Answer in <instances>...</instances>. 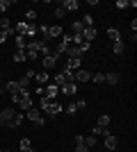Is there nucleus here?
I'll use <instances>...</instances> for the list:
<instances>
[{
	"mask_svg": "<svg viewBox=\"0 0 137 152\" xmlns=\"http://www.w3.org/2000/svg\"><path fill=\"white\" fill-rule=\"evenodd\" d=\"M32 80L37 82V86H46V82H48L50 77H48V73H46V70H39V73H34Z\"/></svg>",
	"mask_w": 137,
	"mask_h": 152,
	"instance_id": "nucleus-11",
	"label": "nucleus"
},
{
	"mask_svg": "<svg viewBox=\"0 0 137 152\" xmlns=\"http://www.w3.org/2000/svg\"><path fill=\"white\" fill-rule=\"evenodd\" d=\"M89 50V43L87 45H69L66 48V55H69V59H82V55Z\"/></svg>",
	"mask_w": 137,
	"mask_h": 152,
	"instance_id": "nucleus-3",
	"label": "nucleus"
},
{
	"mask_svg": "<svg viewBox=\"0 0 137 152\" xmlns=\"http://www.w3.org/2000/svg\"><path fill=\"white\" fill-rule=\"evenodd\" d=\"M14 5V0H0V14H7V9Z\"/></svg>",
	"mask_w": 137,
	"mask_h": 152,
	"instance_id": "nucleus-30",
	"label": "nucleus"
},
{
	"mask_svg": "<svg viewBox=\"0 0 137 152\" xmlns=\"http://www.w3.org/2000/svg\"><path fill=\"white\" fill-rule=\"evenodd\" d=\"M53 80H55V82H53V84H55V86H64V84H66V77L62 75V73H57V75L53 77Z\"/></svg>",
	"mask_w": 137,
	"mask_h": 152,
	"instance_id": "nucleus-32",
	"label": "nucleus"
},
{
	"mask_svg": "<svg viewBox=\"0 0 137 152\" xmlns=\"http://www.w3.org/2000/svg\"><path fill=\"white\" fill-rule=\"evenodd\" d=\"M117 145H119V141H117V136H114V134L105 136V148H107V150H117Z\"/></svg>",
	"mask_w": 137,
	"mask_h": 152,
	"instance_id": "nucleus-19",
	"label": "nucleus"
},
{
	"mask_svg": "<svg viewBox=\"0 0 137 152\" xmlns=\"http://www.w3.org/2000/svg\"><path fill=\"white\" fill-rule=\"evenodd\" d=\"M5 91H7V93H12V95H16L19 91H23V89H21L19 82H7V84H5Z\"/></svg>",
	"mask_w": 137,
	"mask_h": 152,
	"instance_id": "nucleus-18",
	"label": "nucleus"
},
{
	"mask_svg": "<svg viewBox=\"0 0 137 152\" xmlns=\"http://www.w3.org/2000/svg\"><path fill=\"white\" fill-rule=\"evenodd\" d=\"M107 37L112 39V43H117V41H121V32L117 27H107Z\"/></svg>",
	"mask_w": 137,
	"mask_h": 152,
	"instance_id": "nucleus-20",
	"label": "nucleus"
},
{
	"mask_svg": "<svg viewBox=\"0 0 137 152\" xmlns=\"http://www.w3.org/2000/svg\"><path fill=\"white\" fill-rule=\"evenodd\" d=\"M76 152H89V148L85 143H76Z\"/></svg>",
	"mask_w": 137,
	"mask_h": 152,
	"instance_id": "nucleus-40",
	"label": "nucleus"
},
{
	"mask_svg": "<svg viewBox=\"0 0 137 152\" xmlns=\"http://www.w3.org/2000/svg\"><path fill=\"white\" fill-rule=\"evenodd\" d=\"M55 16H57L59 20H62V18H64V16H66V12H64V7H62V5H59L57 9H55Z\"/></svg>",
	"mask_w": 137,
	"mask_h": 152,
	"instance_id": "nucleus-39",
	"label": "nucleus"
},
{
	"mask_svg": "<svg viewBox=\"0 0 137 152\" xmlns=\"http://www.w3.org/2000/svg\"><path fill=\"white\" fill-rule=\"evenodd\" d=\"M82 143H85L87 148H94V145H96V136H94V134H89V136H82Z\"/></svg>",
	"mask_w": 137,
	"mask_h": 152,
	"instance_id": "nucleus-27",
	"label": "nucleus"
},
{
	"mask_svg": "<svg viewBox=\"0 0 137 152\" xmlns=\"http://www.w3.org/2000/svg\"><path fill=\"white\" fill-rule=\"evenodd\" d=\"M82 25L85 27H94V16H91V14H85V16H82Z\"/></svg>",
	"mask_w": 137,
	"mask_h": 152,
	"instance_id": "nucleus-33",
	"label": "nucleus"
},
{
	"mask_svg": "<svg viewBox=\"0 0 137 152\" xmlns=\"http://www.w3.org/2000/svg\"><path fill=\"white\" fill-rule=\"evenodd\" d=\"M9 37H16L14 30H9V32H2V30H0V43H7V39H9Z\"/></svg>",
	"mask_w": 137,
	"mask_h": 152,
	"instance_id": "nucleus-34",
	"label": "nucleus"
},
{
	"mask_svg": "<svg viewBox=\"0 0 137 152\" xmlns=\"http://www.w3.org/2000/svg\"><path fill=\"white\" fill-rule=\"evenodd\" d=\"M117 9H126V7H128V0H117Z\"/></svg>",
	"mask_w": 137,
	"mask_h": 152,
	"instance_id": "nucleus-41",
	"label": "nucleus"
},
{
	"mask_svg": "<svg viewBox=\"0 0 137 152\" xmlns=\"http://www.w3.org/2000/svg\"><path fill=\"white\" fill-rule=\"evenodd\" d=\"M16 82L21 84V89H27V84L32 82V80H30V77H25V75H23V77H21V80H16Z\"/></svg>",
	"mask_w": 137,
	"mask_h": 152,
	"instance_id": "nucleus-36",
	"label": "nucleus"
},
{
	"mask_svg": "<svg viewBox=\"0 0 137 152\" xmlns=\"http://www.w3.org/2000/svg\"><path fill=\"white\" fill-rule=\"evenodd\" d=\"M105 84H110V86H117L119 84V73H105Z\"/></svg>",
	"mask_w": 137,
	"mask_h": 152,
	"instance_id": "nucleus-16",
	"label": "nucleus"
},
{
	"mask_svg": "<svg viewBox=\"0 0 137 152\" xmlns=\"http://www.w3.org/2000/svg\"><path fill=\"white\" fill-rule=\"evenodd\" d=\"M59 5L64 7V12H76V9L80 7V2L78 0H64V2H59Z\"/></svg>",
	"mask_w": 137,
	"mask_h": 152,
	"instance_id": "nucleus-14",
	"label": "nucleus"
},
{
	"mask_svg": "<svg viewBox=\"0 0 137 152\" xmlns=\"http://www.w3.org/2000/svg\"><path fill=\"white\" fill-rule=\"evenodd\" d=\"M96 125L98 127H107V125H110V116H107V114H101L96 118Z\"/></svg>",
	"mask_w": 137,
	"mask_h": 152,
	"instance_id": "nucleus-24",
	"label": "nucleus"
},
{
	"mask_svg": "<svg viewBox=\"0 0 137 152\" xmlns=\"http://www.w3.org/2000/svg\"><path fill=\"white\" fill-rule=\"evenodd\" d=\"M34 93H37V95L41 98V95H44V86H37V89H34Z\"/></svg>",
	"mask_w": 137,
	"mask_h": 152,
	"instance_id": "nucleus-42",
	"label": "nucleus"
},
{
	"mask_svg": "<svg viewBox=\"0 0 137 152\" xmlns=\"http://www.w3.org/2000/svg\"><path fill=\"white\" fill-rule=\"evenodd\" d=\"M14 45H16V50H25L27 48V39L21 37V34H16V37H14Z\"/></svg>",
	"mask_w": 137,
	"mask_h": 152,
	"instance_id": "nucleus-15",
	"label": "nucleus"
},
{
	"mask_svg": "<svg viewBox=\"0 0 137 152\" xmlns=\"http://www.w3.org/2000/svg\"><path fill=\"white\" fill-rule=\"evenodd\" d=\"M82 32H85L82 20H73V23H71V34H82Z\"/></svg>",
	"mask_w": 137,
	"mask_h": 152,
	"instance_id": "nucleus-22",
	"label": "nucleus"
},
{
	"mask_svg": "<svg viewBox=\"0 0 137 152\" xmlns=\"http://www.w3.org/2000/svg\"><path fill=\"white\" fill-rule=\"evenodd\" d=\"M0 152H7V150H2V148H0Z\"/></svg>",
	"mask_w": 137,
	"mask_h": 152,
	"instance_id": "nucleus-44",
	"label": "nucleus"
},
{
	"mask_svg": "<svg viewBox=\"0 0 137 152\" xmlns=\"http://www.w3.org/2000/svg\"><path fill=\"white\" fill-rule=\"evenodd\" d=\"M41 111H44L46 116H59L62 114V111H64V107H62V104H59V102H48V104H46L44 109H41Z\"/></svg>",
	"mask_w": 137,
	"mask_h": 152,
	"instance_id": "nucleus-5",
	"label": "nucleus"
},
{
	"mask_svg": "<svg viewBox=\"0 0 137 152\" xmlns=\"http://www.w3.org/2000/svg\"><path fill=\"white\" fill-rule=\"evenodd\" d=\"M59 91H62L64 95H76L78 93V84L76 82H66L64 86H59Z\"/></svg>",
	"mask_w": 137,
	"mask_h": 152,
	"instance_id": "nucleus-9",
	"label": "nucleus"
},
{
	"mask_svg": "<svg viewBox=\"0 0 137 152\" xmlns=\"http://www.w3.org/2000/svg\"><path fill=\"white\" fill-rule=\"evenodd\" d=\"M64 111H66V114H76V111H78V104L71 102V104H66V107H64Z\"/></svg>",
	"mask_w": 137,
	"mask_h": 152,
	"instance_id": "nucleus-37",
	"label": "nucleus"
},
{
	"mask_svg": "<svg viewBox=\"0 0 137 152\" xmlns=\"http://www.w3.org/2000/svg\"><path fill=\"white\" fill-rule=\"evenodd\" d=\"M55 64H57V57H53V52H50L48 57H41V70L48 73L50 68H55Z\"/></svg>",
	"mask_w": 137,
	"mask_h": 152,
	"instance_id": "nucleus-6",
	"label": "nucleus"
},
{
	"mask_svg": "<svg viewBox=\"0 0 137 152\" xmlns=\"http://www.w3.org/2000/svg\"><path fill=\"white\" fill-rule=\"evenodd\" d=\"M62 34H64V30H62V25H50L48 27V32H46V39H62Z\"/></svg>",
	"mask_w": 137,
	"mask_h": 152,
	"instance_id": "nucleus-8",
	"label": "nucleus"
},
{
	"mask_svg": "<svg viewBox=\"0 0 137 152\" xmlns=\"http://www.w3.org/2000/svg\"><path fill=\"white\" fill-rule=\"evenodd\" d=\"M91 134H94V136H110V129H107V127H98V125H94V129H91Z\"/></svg>",
	"mask_w": 137,
	"mask_h": 152,
	"instance_id": "nucleus-21",
	"label": "nucleus"
},
{
	"mask_svg": "<svg viewBox=\"0 0 137 152\" xmlns=\"http://www.w3.org/2000/svg\"><path fill=\"white\" fill-rule=\"evenodd\" d=\"M57 95H59V86H55V84H46L44 86V98L53 100V98H57Z\"/></svg>",
	"mask_w": 137,
	"mask_h": 152,
	"instance_id": "nucleus-7",
	"label": "nucleus"
},
{
	"mask_svg": "<svg viewBox=\"0 0 137 152\" xmlns=\"http://www.w3.org/2000/svg\"><path fill=\"white\" fill-rule=\"evenodd\" d=\"M96 27H85V32H82V39H85L87 43H91V41H94V39H96Z\"/></svg>",
	"mask_w": 137,
	"mask_h": 152,
	"instance_id": "nucleus-13",
	"label": "nucleus"
},
{
	"mask_svg": "<svg viewBox=\"0 0 137 152\" xmlns=\"http://www.w3.org/2000/svg\"><path fill=\"white\" fill-rule=\"evenodd\" d=\"M23 118H25V116H23V111H16V116L9 121V125H7V127H21V125H23Z\"/></svg>",
	"mask_w": 137,
	"mask_h": 152,
	"instance_id": "nucleus-17",
	"label": "nucleus"
},
{
	"mask_svg": "<svg viewBox=\"0 0 137 152\" xmlns=\"http://www.w3.org/2000/svg\"><path fill=\"white\" fill-rule=\"evenodd\" d=\"M91 82L94 84H105V73H94V75H91Z\"/></svg>",
	"mask_w": 137,
	"mask_h": 152,
	"instance_id": "nucleus-28",
	"label": "nucleus"
},
{
	"mask_svg": "<svg viewBox=\"0 0 137 152\" xmlns=\"http://www.w3.org/2000/svg\"><path fill=\"white\" fill-rule=\"evenodd\" d=\"M89 80H91V73H89V70H85V68L76 70V84H80V82H89Z\"/></svg>",
	"mask_w": 137,
	"mask_h": 152,
	"instance_id": "nucleus-10",
	"label": "nucleus"
},
{
	"mask_svg": "<svg viewBox=\"0 0 137 152\" xmlns=\"http://www.w3.org/2000/svg\"><path fill=\"white\" fill-rule=\"evenodd\" d=\"M12 100L21 107V111H27V109H32V107H34L32 95H30V91H27V89H23V91H19L16 95H12Z\"/></svg>",
	"mask_w": 137,
	"mask_h": 152,
	"instance_id": "nucleus-1",
	"label": "nucleus"
},
{
	"mask_svg": "<svg viewBox=\"0 0 137 152\" xmlns=\"http://www.w3.org/2000/svg\"><path fill=\"white\" fill-rule=\"evenodd\" d=\"M25 118H27V121H32L34 125H39V127H44V125H46V118L41 116V111H39L37 107L27 109V111H25Z\"/></svg>",
	"mask_w": 137,
	"mask_h": 152,
	"instance_id": "nucleus-2",
	"label": "nucleus"
},
{
	"mask_svg": "<svg viewBox=\"0 0 137 152\" xmlns=\"http://www.w3.org/2000/svg\"><path fill=\"white\" fill-rule=\"evenodd\" d=\"M25 18H27L25 23H32V20L37 18V12H34V9H27V14H25Z\"/></svg>",
	"mask_w": 137,
	"mask_h": 152,
	"instance_id": "nucleus-38",
	"label": "nucleus"
},
{
	"mask_svg": "<svg viewBox=\"0 0 137 152\" xmlns=\"http://www.w3.org/2000/svg\"><path fill=\"white\" fill-rule=\"evenodd\" d=\"M64 68L69 70H80V59H66V66Z\"/></svg>",
	"mask_w": 137,
	"mask_h": 152,
	"instance_id": "nucleus-23",
	"label": "nucleus"
},
{
	"mask_svg": "<svg viewBox=\"0 0 137 152\" xmlns=\"http://www.w3.org/2000/svg\"><path fill=\"white\" fill-rule=\"evenodd\" d=\"M112 50H114V55H124V52H126L124 41H117V43H112Z\"/></svg>",
	"mask_w": 137,
	"mask_h": 152,
	"instance_id": "nucleus-26",
	"label": "nucleus"
},
{
	"mask_svg": "<svg viewBox=\"0 0 137 152\" xmlns=\"http://www.w3.org/2000/svg\"><path fill=\"white\" fill-rule=\"evenodd\" d=\"M0 84H2V77H0Z\"/></svg>",
	"mask_w": 137,
	"mask_h": 152,
	"instance_id": "nucleus-45",
	"label": "nucleus"
},
{
	"mask_svg": "<svg viewBox=\"0 0 137 152\" xmlns=\"http://www.w3.org/2000/svg\"><path fill=\"white\" fill-rule=\"evenodd\" d=\"M25 57L30 59V61H37V59H39V41H27Z\"/></svg>",
	"mask_w": 137,
	"mask_h": 152,
	"instance_id": "nucleus-4",
	"label": "nucleus"
},
{
	"mask_svg": "<svg viewBox=\"0 0 137 152\" xmlns=\"http://www.w3.org/2000/svg\"><path fill=\"white\" fill-rule=\"evenodd\" d=\"M76 104H78V109H85V107H87V102H85V100H78Z\"/></svg>",
	"mask_w": 137,
	"mask_h": 152,
	"instance_id": "nucleus-43",
	"label": "nucleus"
},
{
	"mask_svg": "<svg viewBox=\"0 0 137 152\" xmlns=\"http://www.w3.org/2000/svg\"><path fill=\"white\" fill-rule=\"evenodd\" d=\"M19 148H21V152H27V150H32V143H30V139H21Z\"/></svg>",
	"mask_w": 137,
	"mask_h": 152,
	"instance_id": "nucleus-29",
	"label": "nucleus"
},
{
	"mask_svg": "<svg viewBox=\"0 0 137 152\" xmlns=\"http://www.w3.org/2000/svg\"><path fill=\"white\" fill-rule=\"evenodd\" d=\"M27 25H30V23L21 20V23H16V25L12 27V30H14V34H21V37H25V34H27Z\"/></svg>",
	"mask_w": 137,
	"mask_h": 152,
	"instance_id": "nucleus-12",
	"label": "nucleus"
},
{
	"mask_svg": "<svg viewBox=\"0 0 137 152\" xmlns=\"http://www.w3.org/2000/svg\"><path fill=\"white\" fill-rule=\"evenodd\" d=\"M0 30H2V32H9V30H12V20L7 18V16L0 18Z\"/></svg>",
	"mask_w": 137,
	"mask_h": 152,
	"instance_id": "nucleus-25",
	"label": "nucleus"
},
{
	"mask_svg": "<svg viewBox=\"0 0 137 152\" xmlns=\"http://www.w3.org/2000/svg\"><path fill=\"white\" fill-rule=\"evenodd\" d=\"M14 61H27V57H25V50H16L14 52Z\"/></svg>",
	"mask_w": 137,
	"mask_h": 152,
	"instance_id": "nucleus-31",
	"label": "nucleus"
},
{
	"mask_svg": "<svg viewBox=\"0 0 137 152\" xmlns=\"http://www.w3.org/2000/svg\"><path fill=\"white\" fill-rule=\"evenodd\" d=\"M34 34H37V25H34V23H30V25H27V34H25V39L34 37Z\"/></svg>",
	"mask_w": 137,
	"mask_h": 152,
	"instance_id": "nucleus-35",
	"label": "nucleus"
}]
</instances>
